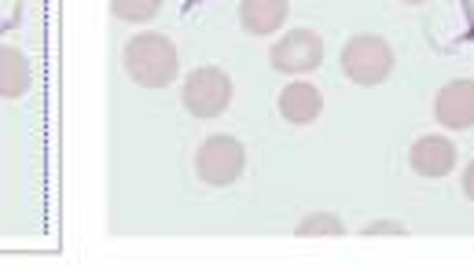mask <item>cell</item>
<instances>
[{
    "mask_svg": "<svg viewBox=\"0 0 474 268\" xmlns=\"http://www.w3.org/2000/svg\"><path fill=\"white\" fill-rule=\"evenodd\" d=\"M126 73L144 85V89H166L177 82V70H180V56L177 45L162 33H136L133 41L126 45Z\"/></svg>",
    "mask_w": 474,
    "mask_h": 268,
    "instance_id": "obj_1",
    "label": "cell"
},
{
    "mask_svg": "<svg viewBox=\"0 0 474 268\" xmlns=\"http://www.w3.org/2000/svg\"><path fill=\"white\" fill-rule=\"evenodd\" d=\"M294 232L302 239H312V236H346V224L335 213H328V210H316V213H309V217L298 220Z\"/></svg>",
    "mask_w": 474,
    "mask_h": 268,
    "instance_id": "obj_11",
    "label": "cell"
},
{
    "mask_svg": "<svg viewBox=\"0 0 474 268\" xmlns=\"http://www.w3.org/2000/svg\"><path fill=\"white\" fill-rule=\"evenodd\" d=\"M110 12L122 22H151L162 12V0H110Z\"/></svg>",
    "mask_w": 474,
    "mask_h": 268,
    "instance_id": "obj_12",
    "label": "cell"
},
{
    "mask_svg": "<svg viewBox=\"0 0 474 268\" xmlns=\"http://www.w3.org/2000/svg\"><path fill=\"white\" fill-rule=\"evenodd\" d=\"M405 4H423V0H405Z\"/></svg>",
    "mask_w": 474,
    "mask_h": 268,
    "instance_id": "obj_15",
    "label": "cell"
},
{
    "mask_svg": "<svg viewBox=\"0 0 474 268\" xmlns=\"http://www.w3.org/2000/svg\"><path fill=\"white\" fill-rule=\"evenodd\" d=\"M320 110H324V96L309 82H291L280 92V114L291 125H312L316 118H320Z\"/></svg>",
    "mask_w": 474,
    "mask_h": 268,
    "instance_id": "obj_8",
    "label": "cell"
},
{
    "mask_svg": "<svg viewBox=\"0 0 474 268\" xmlns=\"http://www.w3.org/2000/svg\"><path fill=\"white\" fill-rule=\"evenodd\" d=\"M30 85V70H26V59L19 48H8L0 45V96L4 99H19Z\"/></svg>",
    "mask_w": 474,
    "mask_h": 268,
    "instance_id": "obj_10",
    "label": "cell"
},
{
    "mask_svg": "<svg viewBox=\"0 0 474 268\" xmlns=\"http://www.w3.org/2000/svg\"><path fill=\"white\" fill-rule=\"evenodd\" d=\"M405 232H408V228L401 220H372L364 228V236H405Z\"/></svg>",
    "mask_w": 474,
    "mask_h": 268,
    "instance_id": "obj_13",
    "label": "cell"
},
{
    "mask_svg": "<svg viewBox=\"0 0 474 268\" xmlns=\"http://www.w3.org/2000/svg\"><path fill=\"white\" fill-rule=\"evenodd\" d=\"M434 118L438 125L460 133V129H470L474 125V78H456L449 82L438 99H434Z\"/></svg>",
    "mask_w": 474,
    "mask_h": 268,
    "instance_id": "obj_6",
    "label": "cell"
},
{
    "mask_svg": "<svg viewBox=\"0 0 474 268\" xmlns=\"http://www.w3.org/2000/svg\"><path fill=\"white\" fill-rule=\"evenodd\" d=\"M291 15L287 0H243L240 4V26L254 37H268L276 33Z\"/></svg>",
    "mask_w": 474,
    "mask_h": 268,
    "instance_id": "obj_9",
    "label": "cell"
},
{
    "mask_svg": "<svg viewBox=\"0 0 474 268\" xmlns=\"http://www.w3.org/2000/svg\"><path fill=\"white\" fill-rule=\"evenodd\" d=\"M232 92H235V89H232V78H228L221 66H199V70L188 73L180 99H184L188 114H195V118L210 122V118H221V114L228 110Z\"/></svg>",
    "mask_w": 474,
    "mask_h": 268,
    "instance_id": "obj_2",
    "label": "cell"
},
{
    "mask_svg": "<svg viewBox=\"0 0 474 268\" xmlns=\"http://www.w3.org/2000/svg\"><path fill=\"white\" fill-rule=\"evenodd\" d=\"M463 195H467V199L474 203V162H470V166L463 169Z\"/></svg>",
    "mask_w": 474,
    "mask_h": 268,
    "instance_id": "obj_14",
    "label": "cell"
},
{
    "mask_svg": "<svg viewBox=\"0 0 474 268\" xmlns=\"http://www.w3.org/2000/svg\"><path fill=\"white\" fill-rule=\"evenodd\" d=\"M408 162H412V169L419 177L442 180V177H449L456 169V143L449 136H438V133H434V136H419L412 143V151H408Z\"/></svg>",
    "mask_w": 474,
    "mask_h": 268,
    "instance_id": "obj_7",
    "label": "cell"
},
{
    "mask_svg": "<svg viewBox=\"0 0 474 268\" xmlns=\"http://www.w3.org/2000/svg\"><path fill=\"white\" fill-rule=\"evenodd\" d=\"M342 70H346V78L357 85H379L393 73V48L375 33H361V37H353V41H346Z\"/></svg>",
    "mask_w": 474,
    "mask_h": 268,
    "instance_id": "obj_3",
    "label": "cell"
},
{
    "mask_svg": "<svg viewBox=\"0 0 474 268\" xmlns=\"http://www.w3.org/2000/svg\"><path fill=\"white\" fill-rule=\"evenodd\" d=\"M243 169H247V151H243V143L235 140V136H224V133L203 140L199 155H195V173H199V180L210 184V187L235 184V180L243 177Z\"/></svg>",
    "mask_w": 474,
    "mask_h": 268,
    "instance_id": "obj_4",
    "label": "cell"
},
{
    "mask_svg": "<svg viewBox=\"0 0 474 268\" xmlns=\"http://www.w3.org/2000/svg\"><path fill=\"white\" fill-rule=\"evenodd\" d=\"M268 63H272V70L291 73V78H298V73H312L316 66L324 63L320 33H312V30H291V33H284L280 41L272 45Z\"/></svg>",
    "mask_w": 474,
    "mask_h": 268,
    "instance_id": "obj_5",
    "label": "cell"
}]
</instances>
